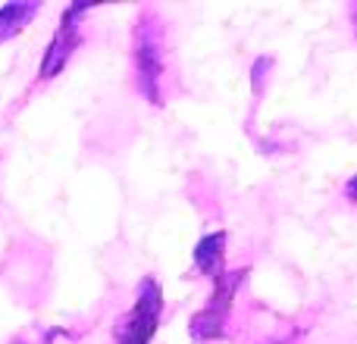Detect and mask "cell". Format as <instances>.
Here are the masks:
<instances>
[{"label":"cell","instance_id":"1","mask_svg":"<svg viewBox=\"0 0 357 344\" xmlns=\"http://www.w3.org/2000/svg\"><path fill=\"white\" fill-rule=\"evenodd\" d=\"M167 22L160 10L142 6L132 25V79L151 107L167 104Z\"/></svg>","mask_w":357,"mask_h":344},{"label":"cell","instance_id":"2","mask_svg":"<svg viewBox=\"0 0 357 344\" xmlns=\"http://www.w3.org/2000/svg\"><path fill=\"white\" fill-rule=\"evenodd\" d=\"M248 279V269H226L216 282H210V297L204 301V307L191 316L188 335L191 341H222L229 335V316H232L235 297H238L241 285Z\"/></svg>","mask_w":357,"mask_h":344},{"label":"cell","instance_id":"3","mask_svg":"<svg viewBox=\"0 0 357 344\" xmlns=\"http://www.w3.org/2000/svg\"><path fill=\"white\" fill-rule=\"evenodd\" d=\"M163 320V285L144 276L135 288V301L113 326V344H151Z\"/></svg>","mask_w":357,"mask_h":344},{"label":"cell","instance_id":"4","mask_svg":"<svg viewBox=\"0 0 357 344\" xmlns=\"http://www.w3.org/2000/svg\"><path fill=\"white\" fill-rule=\"evenodd\" d=\"M98 3H85V0H75L66 10L60 13V22H56L54 35H50L47 47L41 54V63H38V81H50L69 66V60L75 56V50L85 41V16L94 10Z\"/></svg>","mask_w":357,"mask_h":344},{"label":"cell","instance_id":"5","mask_svg":"<svg viewBox=\"0 0 357 344\" xmlns=\"http://www.w3.org/2000/svg\"><path fill=\"white\" fill-rule=\"evenodd\" d=\"M226 247H229V232L226 228H216L197 238L195 251H191V263L201 272L204 279L216 282V279L226 272Z\"/></svg>","mask_w":357,"mask_h":344},{"label":"cell","instance_id":"6","mask_svg":"<svg viewBox=\"0 0 357 344\" xmlns=\"http://www.w3.org/2000/svg\"><path fill=\"white\" fill-rule=\"evenodd\" d=\"M38 13H41V3H38V0H19V3L0 6V44L13 41Z\"/></svg>","mask_w":357,"mask_h":344},{"label":"cell","instance_id":"7","mask_svg":"<svg viewBox=\"0 0 357 344\" xmlns=\"http://www.w3.org/2000/svg\"><path fill=\"white\" fill-rule=\"evenodd\" d=\"M342 194H345V201H351V203H357V172L351 178L345 182V188H342Z\"/></svg>","mask_w":357,"mask_h":344},{"label":"cell","instance_id":"8","mask_svg":"<svg viewBox=\"0 0 357 344\" xmlns=\"http://www.w3.org/2000/svg\"><path fill=\"white\" fill-rule=\"evenodd\" d=\"M348 16H351V31H354V41H357V0L348 6Z\"/></svg>","mask_w":357,"mask_h":344},{"label":"cell","instance_id":"9","mask_svg":"<svg viewBox=\"0 0 357 344\" xmlns=\"http://www.w3.org/2000/svg\"><path fill=\"white\" fill-rule=\"evenodd\" d=\"M10 344H29V341H25V338H13Z\"/></svg>","mask_w":357,"mask_h":344}]
</instances>
